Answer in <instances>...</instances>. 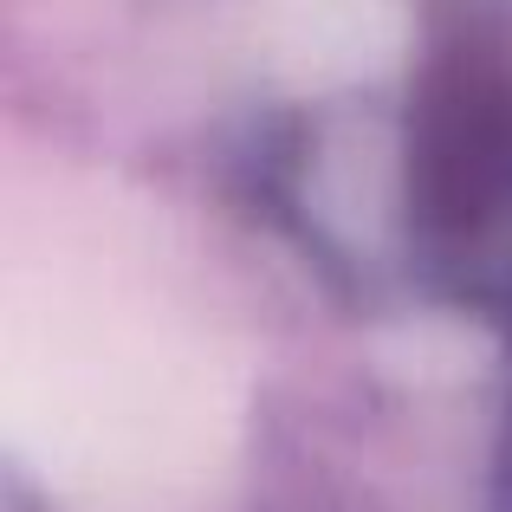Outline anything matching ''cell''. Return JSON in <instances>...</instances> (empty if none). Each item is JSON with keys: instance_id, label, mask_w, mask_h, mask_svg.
<instances>
[{"instance_id": "1", "label": "cell", "mask_w": 512, "mask_h": 512, "mask_svg": "<svg viewBox=\"0 0 512 512\" xmlns=\"http://www.w3.org/2000/svg\"><path fill=\"white\" fill-rule=\"evenodd\" d=\"M506 493H512V487H506ZM506 506H512V500H506Z\"/></svg>"}]
</instances>
